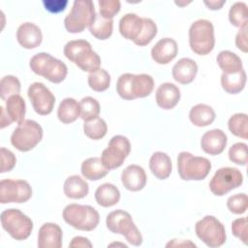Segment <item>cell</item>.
I'll list each match as a JSON object with an SVG mask.
<instances>
[{"mask_svg":"<svg viewBox=\"0 0 248 248\" xmlns=\"http://www.w3.org/2000/svg\"><path fill=\"white\" fill-rule=\"evenodd\" d=\"M119 32L122 37L133 41L137 46H144L157 35V25L149 17H140L129 13L120 18Z\"/></svg>","mask_w":248,"mask_h":248,"instance_id":"1","label":"cell"},{"mask_svg":"<svg viewBox=\"0 0 248 248\" xmlns=\"http://www.w3.org/2000/svg\"><path fill=\"white\" fill-rule=\"evenodd\" d=\"M154 88V79L147 74H122L116 82V91L124 100L144 98L151 94Z\"/></svg>","mask_w":248,"mask_h":248,"instance_id":"2","label":"cell"},{"mask_svg":"<svg viewBox=\"0 0 248 248\" xmlns=\"http://www.w3.org/2000/svg\"><path fill=\"white\" fill-rule=\"evenodd\" d=\"M63 52L67 59L84 72L93 73L101 67L100 56L92 49L90 43L85 40L69 41L65 45Z\"/></svg>","mask_w":248,"mask_h":248,"instance_id":"3","label":"cell"},{"mask_svg":"<svg viewBox=\"0 0 248 248\" xmlns=\"http://www.w3.org/2000/svg\"><path fill=\"white\" fill-rule=\"evenodd\" d=\"M29 67L36 75L44 77L52 83L62 82L68 74L66 64L47 52L35 54L30 59Z\"/></svg>","mask_w":248,"mask_h":248,"instance_id":"4","label":"cell"},{"mask_svg":"<svg viewBox=\"0 0 248 248\" xmlns=\"http://www.w3.org/2000/svg\"><path fill=\"white\" fill-rule=\"evenodd\" d=\"M64 221L71 227L84 232H90L97 228L100 222L99 212L91 205L70 203L62 212Z\"/></svg>","mask_w":248,"mask_h":248,"instance_id":"5","label":"cell"},{"mask_svg":"<svg viewBox=\"0 0 248 248\" xmlns=\"http://www.w3.org/2000/svg\"><path fill=\"white\" fill-rule=\"evenodd\" d=\"M106 225L108 231L123 235L132 245H141L142 235L129 212L121 209L109 212L106 218Z\"/></svg>","mask_w":248,"mask_h":248,"instance_id":"6","label":"cell"},{"mask_svg":"<svg viewBox=\"0 0 248 248\" xmlns=\"http://www.w3.org/2000/svg\"><path fill=\"white\" fill-rule=\"evenodd\" d=\"M189 45L196 54L206 55L211 52L215 46L212 22L202 18L194 21L189 28Z\"/></svg>","mask_w":248,"mask_h":248,"instance_id":"7","label":"cell"},{"mask_svg":"<svg viewBox=\"0 0 248 248\" xmlns=\"http://www.w3.org/2000/svg\"><path fill=\"white\" fill-rule=\"evenodd\" d=\"M211 170L210 161L202 156H195L190 152L182 151L177 157V170L183 180H202Z\"/></svg>","mask_w":248,"mask_h":248,"instance_id":"8","label":"cell"},{"mask_svg":"<svg viewBox=\"0 0 248 248\" xmlns=\"http://www.w3.org/2000/svg\"><path fill=\"white\" fill-rule=\"evenodd\" d=\"M94 3L91 0H75L70 13L64 19V25L70 33H80L96 17Z\"/></svg>","mask_w":248,"mask_h":248,"instance_id":"9","label":"cell"},{"mask_svg":"<svg viewBox=\"0 0 248 248\" xmlns=\"http://www.w3.org/2000/svg\"><path fill=\"white\" fill-rule=\"evenodd\" d=\"M2 228L16 240H25L33 231V221L22 211L9 208L1 212Z\"/></svg>","mask_w":248,"mask_h":248,"instance_id":"10","label":"cell"},{"mask_svg":"<svg viewBox=\"0 0 248 248\" xmlns=\"http://www.w3.org/2000/svg\"><path fill=\"white\" fill-rule=\"evenodd\" d=\"M43 135V128L38 122L26 119L14 130L11 136V143L18 151L27 152L42 140Z\"/></svg>","mask_w":248,"mask_h":248,"instance_id":"11","label":"cell"},{"mask_svg":"<svg viewBox=\"0 0 248 248\" xmlns=\"http://www.w3.org/2000/svg\"><path fill=\"white\" fill-rule=\"evenodd\" d=\"M197 236L208 247L216 248L225 244L227 235L224 225L214 216L206 215L195 225Z\"/></svg>","mask_w":248,"mask_h":248,"instance_id":"12","label":"cell"},{"mask_svg":"<svg viewBox=\"0 0 248 248\" xmlns=\"http://www.w3.org/2000/svg\"><path fill=\"white\" fill-rule=\"evenodd\" d=\"M130 151L131 143L126 137L122 135L113 136L109 140L108 147L102 152V163L108 170L117 169L122 166Z\"/></svg>","mask_w":248,"mask_h":248,"instance_id":"13","label":"cell"},{"mask_svg":"<svg viewBox=\"0 0 248 248\" xmlns=\"http://www.w3.org/2000/svg\"><path fill=\"white\" fill-rule=\"evenodd\" d=\"M243 182V175L236 168L224 167L216 170L209 182V189L215 196H224L239 187Z\"/></svg>","mask_w":248,"mask_h":248,"instance_id":"14","label":"cell"},{"mask_svg":"<svg viewBox=\"0 0 248 248\" xmlns=\"http://www.w3.org/2000/svg\"><path fill=\"white\" fill-rule=\"evenodd\" d=\"M32 197L30 184L23 179H2L0 181V202H26Z\"/></svg>","mask_w":248,"mask_h":248,"instance_id":"15","label":"cell"},{"mask_svg":"<svg viewBox=\"0 0 248 248\" xmlns=\"http://www.w3.org/2000/svg\"><path fill=\"white\" fill-rule=\"evenodd\" d=\"M28 98L34 110L40 115L49 114L55 104V97L52 92L42 82H33L28 87Z\"/></svg>","mask_w":248,"mask_h":248,"instance_id":"16","label":"cell"},{"mask_svg":"<svg viewBox=\"0 0 248 248\" xmlns=\"http://www.w3.org/2000/svg\"><path fill=\"white\" fill-rule=\"evenodd\" d=\"M63 232L59 225L55 223H45L38 232L39 248H60L62 247Z\"/></svg>","mask_w":248,"mask_h":248,"instance_id":"17","label":"cell"},{"mask_svg":"<svg viewBox=\"0 0 248 248\" xmlns=\"http://www.w3.org/2000/svg\"><path fill=\"white\" fill-rule=\"evenodd\" d=\"M16 40L23 48L33 49L41 45L43 34L40 27L36 24L24 22L16 30Z\"/></svg>","mask_w":248,"mask_h":248,"instance_id":"18","label":"cell"},{"mask_svg":"<svg viewBox=\"0 0 248 248\" xmlns=\"http://www.w3.org/2000/svg\"><path fill=\"white\" fill-rule=\"evenodd\" d=\"M147 177L145 170L139 165H129L121 173V182L123 186L132 192H138L146 185Z\"/></svg>","mask_w":248,"mask_h":248,"instance_id":"19","label":"cell"},{"mask_svg":"<svg viewBox=\"0 0 248 248\" xmlns=\"http://www.w3.org/2000/svg\"><path fill=\"white\" fill-rule=\"evenodd\" d=\"M177 52V43L171 38H163L151 48V57L157 64L165 65L173 60Z\"/></svg>","mask_w":248,"mask_h":248,"instance_id":"20","label":"cell"},{"mask_svg":"<svg viewBox=\"0 0 248 248\" xmlns=\"http://www.w3.org/2000/svg\"><path fill=\"white\" fill-rule=\"evenodd\" d=\"M227 141L228 138L225 132L221 129H212L202 135L201 139V147L209 155H219L224 151Z\"/></svg>","mask_w":248,"mask_h":248,"instance_id":"21","label":"cell"},{"mask_svg":"<svg viewBox=\"0 0 248 248\" xmlns=\"http://www.w3.org/2000/svg\"><path fill=\"white\" fill-rule=\"evenodd\" d=\"M155 100L161 108L171 109L180 100V89L171 82H164L157 88Z\"/></svg>","mask_w":248,"mask_h":248,"instance_id":"22","label":"cell"},{"mask_svg":"<svg viewBox=\"0 0 248 248\" xmlns=\"http://www.w3.org/2000/svg\"><path fill=\"white\" fill-rule=\"evenodd\" d=\"M198 73V65L195 60L183 57L179 59L172 67L171 75L175 81L181 84L191 83Z\"/></svg>","mask_w":248,"mask_h":248,"instance_id":"23","label":"cell"},{"mask_svg":"<svg viewBox=\"0 0 248 248\" xmlns=\"http://www.w3.org/2000/svg\"><path fill=\"white\" fill-rule=\"evenodd\" d=\"M149 169L156 178L161 180L167 179L172 170L171 160L167 153L156 151L149 159Z\"/></svg>","mask_w":248,"mask_h":248,"instance_id":"24","label":"cell"},{"mask_svg":"<svg viewBox=\"0 0 248 248\" xmlns=\"http://www.w3.org/2000/svg\"><path fill=\"white\" fill-rule=\"evenodd\" d=\"M63 191L66 197L78 200L87 196L89 192V185L79 175L74 174L65 180Z\"/></svg>","mask_w":248,"mask_h":248,"instance_id":"25","label":"cell"},{"mask_svg":"<svg viewBox=\"0 0 248 248\" xmlns=\"http://www.w3.org/2000/svg\"><path fill=\"white\" fill-rule=\"evenodd\" d=\"M95 200L103 207L113 206L120 200V191L111 183H104L96 189Z\"/></svg>","mask_w":248,"mask_h":248,"instance_id":"26","label":"cell"},{"mask_svg":"<svg viewBox=\"0 0 248 248\" xmlns=\"http://www.w3.org/2000/svg\"><path fill=\"white\" fill-rule=\"evenodd\" d=\"M216 114L214 109L205 104L194 106L189 112L190 121L197 127H205L215 120Z\"/></svg>","mask_w":248,"mask_h":248,"instance_id":"27","label":"cell"},{"mask_svg":"<svg viewBox=\"0 0 248 248\" xmlns=\"http://www.w3.org/2000/svg\"><path fill=\"white\" fill-rule=\"evenodd\" d=\"M80 171L84 178L95 181L105 177L109 170L105 168L101 158L91 157L82 162Z\"/></svg>","mask_w":248,"mask_h":248,"instance_id":"28","label":"cell"},{"mask_svg":"<svg viewBox=\"0 0 248 248\" xmlns=\"http://www.w3.org/2000/svg\"><path fill=\"white\" fill-rule=\"evenodd\" d=\"M80 116L79 103L74 98H65L59 104L57 109V117L64 124L75 122Z\"/></svg>","mask_w":248,"mask_h":248,"instance_id":"29","label":"cell"},{"mask_svg":"<svg viewBox=\"0 0 248 248\" xmlns=\"http://www.w3.org/2000/svg\"><path fill=\"white\" fill-rule=\"evenodd\" d=\"M246 72L244 69L237 73L222 74V88L229 94H237L243 90L246 83Z\"/></svg>","mask_w":248,"mask_h":248,"instance_id":"30","label":"cell"},{"mask_svg":"<svg viewBox=\"0 0 248 248\" xmlns=\"http://www.w3.org/2000/svg\"><path fill=\"white\" fill-rule=\"evenodd\" d=\"M216 61L224 74L237 73L243 69L240 57L231 50L220 51L217 55Z\"/></svg>","mask_w":248,"mask_h":248,"instance_id":"31","label":"cell"},{"mask_svg":"<svg viewBox=\"0 0 248 248\" xmlns=\"http://www.w3.org/2000/svg\"><path fill=\"white\" fill-rule=\"evenodd\" d=\"M26 105L24 99L19 95H13L6 100V113L12 122L20 124L24 121Z\"/></svg>","mask_w":248,"mask_h":248,"instance_id":"32","label":"cell"},{"mask_svg":"<svg viewBox=\"0 0 248 248\" xmlns=\"http://www.w3.org/2000/svg\"><path fill=\"white\" fill-rule=\"evenodd\" d=\"M113 30V20L107 19L99 15H96L94 21L89 26V31L98 40L108 39Z\"/></svg>","mask_w":248,"mask_h":248,"instance_id":"33","label":"cell"},{"mask_svg":"<svg viewBox=\"0 0 248 248\" xmlns=\"http://www.w3.org/2000/svg\"><path fill=\"white\" fill-rule=\"evenodd\" d=\"M230 22L239 29L247 27L248 23V11L247 5L244 2H235L231 6L229 11Z\"/></svg>","mask_w":248,"mask_h":248,"instance_id":"34","label":"cell"},{"mask_svg":"<svg viewBox=\"0 0 248 248\" xmlns=\"http://www.w3.org/2000/svg\"><path fill=\"white\" fill-rule=\"evenodd\" d=\"M230 132L235 137L248 139V116L246 113H235L228 121Z\"/></svg>","mask_w":248,"mask_h":248,"instance_id":"35","label":"cell"},{"mask_svg":"<svg viewBox=\"0 0 248 248\" xmlns=\"http://www.w3.org/2000/svg\"><path fill=\"white\" fill-rule=\"evenodd\" d=\"M83 132L89 139L101 140L107 135L108 125L103 118L97 117L89 121H84Z\"/></svg>","mask_w":248,"mask_h":248,"instance_id":"36","label":"cell"},{"mask_svg":"<svg viewBox=\"0 0 248 248\" xmlns=\"http://www.w3.org/2000/svg\"><path fill=\"white\" fill-rule=\"evenodd\" d=\"M87 81L92 90L96 92H103L109 87L110 76L105 69L100 68L99 70L89 74Z\"/></svg>","mask_w":248,"mask_h":248,"instance_id":"37","label":"cell"},{"mask_svg":"<svg viewBox=\"0 0 248 248\" xmlns=\"http://www.w3.org/2000/svg\"><path fill=\"white\" fill-rule=\"evenodd\" d=\"M80 118L84 121H89L99 117L100 104L99 102L90 96L84 97L79 102Z\"/></svg>","mask_w":248,"mask_h":248,"instance_id":"38","label":"cell"},{"mask_svg":"<svg viewBox=\"0 0 248 248\" xmlns=\"http://www.w3.org/2000/svg\"><path fill=\"white\" fill-rule=\"evenodd\" d=\"M20 88V81L16 77L12 75L5 76L0 81V97L2 100H7L13 95L19 94Z\"/></svg>","mask_w":248,"mask_h":248,"instance_id":"39","label":"cell"},{"mask_svg":"<svg viewBox=\"0 0 248 248\" xmlns=\"http://www.w3.org/2000/svg\"><path fill=\"white\" fill-rule=\"evenodd\" d=\"M228 209L233 214H243L248 207V198L244 193L231 196L227 201Z\"/></svg>","mask_w":248,"mask_h":248,"instance_id":"40","label":"cell"},{"mask_svg":"<svg viewBox=\"0 0 248 248\" xmlns=\"http://www.w3.org/2000/svg\"><path fill=\"white\" fill-rule=\"evenodd\" d=\"M230 160L237 165L245 166L247 164V144L244 142H236L229 149Z\"/></svg>","mask_w":248,"mask_h":248,"instance_id":"41","label":"cell"},{"mask_svg":"<svg viewBox=\"0 0 248 248\" xmlns=\"http://www.w3.org/2000/svg\"><path fill=\"white\" fill-rule=\"evenodd\" d=\"M100 16L107 19H112L116 14L119 13L121 3L118 0H99Z\"/></svg>","mask_w":248,"mask_h":248,"instance_id":"42","label":"cell"},{"mask_svg":"<svg viewBox=\"0 0 248 248\" xmlns=\"http://www.w3.org/2000/svg\"><path fill=\"white\" fill-rule=\"evenodd\" d=\"M232 234L239 238L244 244H247V219L246 217L237 218L232 223Z\"/></svg>","mask_w":248,"mask_h":248,"instance_id":"43","label":"cell"},{"mask_svg":"<svg viewBox=\"0 0 248 248\" xmlns=\"http://www.w3.org/2000/svg\"><path fill=\"white\" fill-rule=\"evenodd\" d=\"M0 155H1V169H0V172L4 173L7 171L12 170L16 163V158L15 156V154L5 148V147H1L0 148Z\"/></svg>","mask_w":248,"mask_h":248,"instance_id":"44","label":"cell"},{"mask_svg":"<svg viewBox=\"0 0 248 248\" xmlns=\"http://www.w3.org/2000/svg\"><path fill=\"white\" fill-rule=\"evenodd\" d=\"M43 4L46 11H48L49 13L57 14V13L63 12L66 9L68 5V1L67 0H44Z\"/></svg>","mask_w":248,"mask_h":248,"instance_id":"45","label":"cell"},{"mask_svg":"<svg viewBox=\"0 0 248 248\" xmlns=\"http://www.w3.org/2000/svg\"><path fill=\"white\" fill-rule=\"evenodd\" d=\"M235 46L238 49L246 53L248 51V43H247V27L239 29L235 36Z\"/></svg>","mask_w":248,"mask_h":248,"instance_id":"46","label":"cell"},{"mask_svg":"<svg viewBox=\"0 0 248 248\" xmlns=\"http://www.w3.org/2000/svg\"><path fill=\"white\" fill-rule=\"evenodd\" d=\"M92 246L93 245L90 242V240L84 236H75L69 243V247H72V248H78V247L91 248Z\"/></svg>","mask_w":248,"mask_h":248,"instance_id":"47","label":"cell"},{"mask_svg":"<svg viewBox=\"0 0 248 248\" xmlns=\"http://www.w3.org/2000/svg\"><path fill=\"white\" fill-rule=\"evenodd\" d=\"M203 3L207 6V8L209 10H212V11H216V10H219L223 7V5L226 4V0H204Z\"/></svg>","mask_w":248,"mask_h":248,"instance_id":"48","label":"cell"},{"mask_svg":"<svg viewBox=\"0 0 248 248\" xmlns=\"http://www.w3.org/2000/svg\"><path fill=\"white\" fill-rule=\"evenodd\" d=\"M0 108H1V129H3V128H5L6 126L11 125L12 120L9 118L8 115H6L5 108H4L3 107H1Z\"/></svg>","mask_w":248,"mask_h":248,"instance_id":"49","label":"cell"},{"mask_svg":"<svg viewBox=\"0 0 248 248\" xmlns=\"http://www.w3.org/2000/svg\"><path fill=\"white\" fill-rule=\"evenodd\" d=\"M179 241H178V243H174V242H169L168 244H167V247H169V246H188V245H190V246H196L195 244H193V243H191L189 240H184V239H178Z\"/></svg>","mask_w":248,"mask_h":248,"instance_id":"50","label":"cell"},{"mask_svg":"<svg viewBox=\"0 0 248 248\" xmlns=\"http://www.w3.org/2000/svg\"><path fill=\"white\" fill-rule=\"evenodd\" d=\"M174 3H175V4H176V5H178V6H181V7H183V6H185V5H187V4H189V3H190V2H179V1H178V2H177V1H175V2H174Z\"/></svg>","mask_w":248,"mask_h":248,"instance_id":"51","label":"cell"}]
</instances>
